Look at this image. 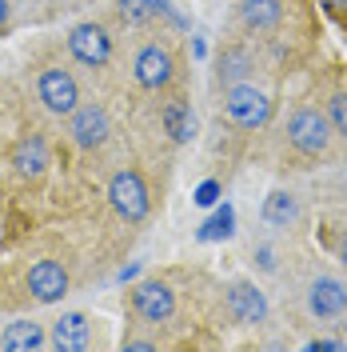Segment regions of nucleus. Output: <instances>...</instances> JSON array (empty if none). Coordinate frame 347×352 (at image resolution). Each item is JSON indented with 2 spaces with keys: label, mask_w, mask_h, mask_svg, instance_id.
<instances>
[{
  "label": "nucleus",
  "mask_w": 347,
  "mask_h": 352,
  "mask_svg": "<svg viewBox=\"0 0 347 352\" xmlns=\"http://www.w3.org/2000/svg\"><path fill=\"white\" fill-rule=\"evenodd\" d=\"M108 200H112V208H116L124 220H132V224H140V220L152 212V192H148L144 176L132 173V168H124V173L112 176Z\"/></svg>",
  "instance_id": "obj_1"
},
{
  "label": "nucleus",
  "mask_w": 347,
  "mask_h": 352,
  "mask_svg": "<svg viewBox=\"0 0 347 352\" xmlns=\"http://www.w3.org/2000/svg\"><path fill=\"white\" fill-rule=\"evenodd\" d=\"M287 140L291 148L304 156H324L327 144H331V120L315 109H300L291 120H287Z\"/></svg>",
  "instance_id": "obj_2"
},
{
  "label": "nucleus",
  "mask_w": 347,
  "mask_h": 352,
  "mask_svg": "<svg viewBox=\"0 0 347 352\" xmlns=\"http://www.w3.org/2000/svg\"><path fill=\"white\" fill-rule=\"evenodd\" d=\"M224 112L236 120L239 129H260L272 116V100L256 85H232L228 96H224Z\"/></svg>",
  "instance_id": "obj_3"
},
{
  "label": "nucleus",
  "mask_w": 347,
  "mask_h": 352,
  "mask_svg": "<svg viewBox=\"0 0 347 352\" xmlns=\"http://www.w3.org/2000/svg\"><path fill=\"white\" fill-rule=\"evenodd\" d=\"M68 132H72V140L80 148H100L112 136V120L100 104H76L68 112Z\"/></svg>",
  "instance_id": "obj_4"
},
{
  "label": "nucleus",
  "mask_w": 347,
  "mask_h": 352,
  "mask_svg": "<svg viewBox=\"0 0 347 352\" xmlns=\"http://www.w3.org/2000/svg\"><path fill=\"white\" fill-rule=\"evenodd\" d=\"M36 92H40L44 109L56 112V116H68V112L80 104V88H76V76H72V72H64V68H44Z\"/></svg>",
  "instance_id": "obj_5"
},
{
  "label": "nucleus",
  "mask_w": 347,
  "mask_h": 352,
  "mask_svg": "<svg viewBox=\"0 0 347 352\" xmlns=\"http://www.w3.org/2000/svg\"><path fill=\"white\" fill-rule=\"evenodd\" d=\"M68 48H72V56L80 65L100 68V65H108V56H112V36L104 24H80V28H72Z\"/></svg>",
  "instance_id": "obj_6"
},
{
  "label": "nucleus",
  "mask_w": 347,
  "mask_h": 352,
  "mask_svg": "<svg viewBox=\"0 0 347 352\" xmlns=\"http://www.w3.org/2000/svg\"><path fill=\"white\" fill-rule=\"evenodd\" d=\"M172 52L164 48V44H148V48H140L136 52V65H132V76H136V85L140 88H164L172 80Z\"/></svg>",
  "instance_id": "obj_7"
},
{
  "label": "nucleus",
  "mask_w": 347,
  "mask_h": 352,
  "mask_svg": "<svg viewBox=\"0 0 347 352\" xmlns=\"http://www.w3.org/2000/svg\"><path fill=\"white\" fill-rule=\"evenodd\" d=\"M132 308L148 324H164L176 312V292L168 285H160V280H144V285H136V292H132Z\"/></svg>",
  "instance_id": "obj_8"
},
{
  "label": "nucleus",
  "mask_w": 347,
  "mask_h": 352,
  "mask_svg": "<svg viewBox=\"0 0 347 352\" xmlns=\"http://www.w3.org/2000/svg\"><path fill=\"white\" fill-rule=\"evenodd\" d=\"M28 292H32L36 300H44V305L60 300V296L68 292V272H64V264H56V261H36L32 268H28Z\"/></svg>",
  "instance_id": "obj_9"
},
{
  "label": "nucleus",
  "mask_w": 347,
  "mask_h": 352,
  "mask_svg": "<svg viewBox=\"0 0 347 352\" xmlns=\"http://www.w3.org/2000/svg\"><path fill=\"white\" fill-rule=\"evenodd\" d=\"M12 164H16V173L24 180H40L48 173V164H52V156H48V140L44 136H24L21 144L12 148Z\"/></svg>",
  "instance_id": "obj_10"
},
{
  "label": "nucleus",
  "mask_w": 347,
  "mask_h": 352,
  "mask_svg": "<svg viewBox=\"0 0 347 352\" xmlns=\"http://www.w3.org/2000/svg\"><path fill=\"white\" fill-rule=\"evenodd\" d=\"M307 308L315 316H339L347 308V285L335 276H320L315 285L307 288Z\"/></svg>",
  "instance_id": "obj_11"
},
{
  "label": "nucleus",
  "mask_w": 347,
  "mask_h": 352,
  "mask_svg": "<svg viewBox=\"0 0 347 352\" xmlns=\"http://www.w3.org/2000/svg\"><path fill=\"white\" fill-rule=\"evenodd\" d=\"M228 305L236 312L243 324H260L263 316H267V300H263V292L256 285H248V280H239V285L228 288Z\"/></svg>",
  "instance_id": "obj_12"
},
{
  "label": "nucleus",
  "mask_w": 347,
  "mask_h": 352,
  "mask_svg": "<svg viewBox=\"0 0 347 352\" xmlns=\"http://www.w3.org/2000/svg\"><path fill=\"white\" fill-rule=\"evenodd\" d=\"M52 344L60 352H76L88 344V316L84 312H64L56 324H52Z\"/></svg>",
  "instance_id": "obj_13"
},
{
  "label": "nucleus",
  "mask_w": 347,
  "mask_h": 352,
  "mask_svg": "<svg viewBox=\"0 0 347 352\" xmlns=\"http://www.w3.org/2000/svg\"><path fill=\"white\" fill-rule=\"evenodd\" d=\"M239 16H243L248 28L267 32V28H276L283 21V4L280 0H239Z\"/></svg>",
  "instance_id": "obj_14"
},
{
  "label": "nucleus",
  "mask_w": 347,
  "mask_h": 352,
  "mask_svg": "<svg viewBox=\"0 0 347 352\" xmlns=\"http://www.w3.org/2000/svg\"><path fill=\"white\" fill-rule=\"evenodd\" d=\"M40 344H44V329L32 324V320H16L0 336V349L4 352H32V349H40Z\"/></svg>",
  "instance_id": "obj_15"
},
{
  "label": "nucleus",
  "mask_w": 347,
  "mask_h": 352,
  "mask_svg": "<svg viewBox=\"0 0 347 352\" xmlns=\"http://www.w3.org/2000/svg\"><path fill=\"white\" fill-rule=\"evenodd\" d=\"M160 120H164V132L172 136L176 144H184V140H192L195 132V120H192V109L184 104V100H168L164 112H160Z\"/></svg>",
  "instance_id": "obj_16"
},
{
  "label": "nucleus",
  "mask_w": 347,
  "mask_h": 352,
  "mask_svg": "<svg viewBox=\"0 0 347 352\" xmlns=\"http://www.w3.org/2000/svg\"><path fill=\"white\" fill-rule=\"evenodd\" d=\"M300 217V204H296V197L291 192H272V197L263 200V220L267 224H291V220Z\"/></svg>",
  "instance_id": "obj_17"
},
{
  "label": "nucleus",
  "mask_w": 347,
  "mask_h": 352,
  "mask_svg": "<svg viewBox=\"0 0 347 352\" xmlns=\"http://www.w3.org/2000/svg\"><path fill=\"white\" fill-rule=\"evenodd\" d=\"M232 228H236V212L224 204V208H216V212L208 217V224L200 228V241H228Z\"/></svg>",
  "instance_id": "obj_18"
},
{
  "label": "nucleus",
  "mask_w": 347,
  "mask_h": 352,
  "mask_svg": "<svg viewBox=\"0 0 347 352\" xmlns=\"http://www.w3.org/2000/svg\"><path fill=\"white\" fill-rule=\"evenodd\" d=\"M248 68H252V65H248V52H243V48H228V52H224V60H219V76L236 85V80L248 76Z\"/></svg>",
  "instance_id": "obj_19"
},
{
  "label": "nucleus",
  "mask_w": 347,
  "mask_h": 352,
  "mask_svg": "<svg viewBox=\"0 0 347 352\" xmlns=\"http://www.w3.org/2000/svg\"><path fill=\"white\" fill-rule=\"evenodd\" d=\"M327 120H331V129L339 132V136H347V92L331 96V112H327Z\"/></svg>",
  "instance_id": "obj_20"
},
{
  "label": "nucleus",
  "mask_w": 347,
  "mask_h": 352,
  "mask_svg": "<svg viewBox=\"0 0 347 352\" xmlns=\"http://www.w3.org/2000/svg\"><path fill=\"white\" fill-rule=\"evenodd\" d=\"M219 200V184L216 180H204L200 188H195V204H216Z\"/></svg>",
  "instance_id": "obj_21"
},
{
  "label": "nucleus",
  "mask_w": 347,
  "mask_h": 352,
  "mask_svg": "<svg viewBox=\"0 0 347 352\" xmlns=\"http://www.w3.org/2000/svg\"><path fill=\"white\" fill-rule=\"evenodd\" d=\"M128 349H136V352H152L156 344H152V340H128Z\"/></svg>",
  "instance_id": "obj_22"
},
{
  "label": "nucleus",
  "mask_w": 347,
  "mask_h": 352,
  "mask_svg": "<svg viewBox=\"0 0 347 352\" xmlns=\"http://www.w3.org/2000/svg\"><path fill=\"white\" fill-rule=\"evenodd\" d=\"M8 24V0H0V28Z\"/></svg>",
  "instance_id": "obj_23"
},
{
  "label": "nucleus",
  "mask_w": 347,
  "mask_h": 352,
  "mask_svg": "<svg viewBox=\"0 0 347 352\" xmlns=\"http://www.w3.org/2000/svg\"><path fill=\"white\" fill-rule=\"evenodd\" d=\"M339 261H344V268H347V244H344V252H339Z\"/></svg>",
  "instance_id": "obj_24"
},
{
  "label": "nucleus",
  "mask_w": 347,
  "mask_h": 352,
  "mask_svg": "<svg viewBox=\"0 0 347 352\" xmlns=\"http://www.w3.org/2000/svg\"><path fill=\"white\" fill-rule=\"evenodd\" d=\"M331 4H347V0H331Z\"/></svg>",
  "instance_id": "obj_25"
}]
</instances>
